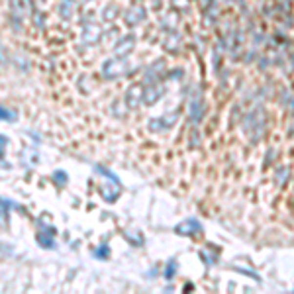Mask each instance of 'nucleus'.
Here are the masks:
<instances>
[{
	"mask_svg": "<svg viewBox=\"0 0 294 294\" xmlns=\"http://www.w3.org/2000/svg\"><path fill=\"white\" fill-rule=\"evenodd\" d=\"M143 88L141 86H129L127 92H126V104L131 108V106H137L139 100H143Z\"/></svg>",
	"mask_w": 294,
	"mask_h": 294,
	"instance_id": "nucleus-8",
	"label": "nucleus"
},
{
	"mask_svg": "<svg viewBox=\"0 0 294 294\" xmlns=\"http://www.w3.org/2000/svg\"><path fill=\"white\" fill-rule=\"evenodd\" d=\"M175 122H177V114H169V116H163V118H155V120H151L149 129H151V131L169 129V127L175 126Z\"/></svg>",
	"mask_w": 294,
	"mask_h": 294,
	"instance_id": "nucleus-5",
	"label": "nucleus"
},
{
	"mask_svg": "<svg viewBox=\"0 0 294 294\" xmlns=\"http://www.w3.org/2000/svg\"><path fill=\"white\" fill-rule=\"evenodd\" d=\"M53 235H55V230L53 228H43L38 231V241L43 245V247H51L53 245Z\"/></svg>",
	"mask_w": 294,
	"mask_h": 294,
	"instance_id": "nucleus-12",
	"label": "nucleus"
},
{
	"mask_svg": "<svg viewBox=\"0 0 294 294\" xmlns=\"http://www.w3.org/2000/svg\"><path fill=\"white\" fill-rule=\"evenodd\" d=\"M153 6H159V0H153Z\"/></svg>",
	"mask_w": 294,
	"mask_h": 294,
	"instance_id": "nucleus-22",
	"label": "nucleus"
},
{
	"mask_svg": "<svg viewBox=\"0 0 294 294\" xmlns=\"http://www.w3.org/2000/svg\"><path fill=\"white\" fill-rule=\"evenodd\" d=\"M100 36H102V28H100L98 24H94V22L84 24V28H83V42H84V43L94 45V43H98Z\"/></svg>",
	"mask_w": 294,
	"mask_h": 294,
	"instance_id": "nucleus-3",
	"label": "nucleus"
},
{
	"mask_svg": "<svg viewBox=\"0 0 294 294\" xmlns=\"http://www.w3.org/2000/svg\"><path fill=\"white\" fill-rule=\"evenodd\" d=\"M133 47H135V38H133V36H124V38L116 43L114 51H116L118 57H126Z\"/></svg>",
	"mask_w": 294,
	"mask_h": 294,
	"instance_id": "nucleus-6",
	"label": "nucleus"
},
{
	"mask_svg": "<svg viewBox=\"0 0 294 294\" xmlns=\"http://www.w3.org/2000/svg\"><path fill=\"white\" fill-rule=\"evenodd\" d=\"M53 181H57V185H59V187H65V183H67V175H65L63 171H55V173H53Z\"/></svg>",
	"mask_w": 294,
	"mask_h": 294,
	"instance_id": "nucleus-17",
	"label": "nucleus"
},
{
	"mask_svg": "<svg viewBox=\"0 0 294 294\" xmlns=\"http://www.w3.org/2000/svg\"><path fill=\"white\" fill-rule=\"evenodd\" d=\"M94 169H96V173L108 177V181H104V183L100 185V194H102V198L108 200V202H114V200L120 196V181H118V177H116L114 173H110L108 169L100 167V165H96Z\"/></svg>",
	"mask_w": 294,
	"mask_h": 294,
	"instance_id": "nucleus-1",
	"label": "nucleus"
},
{
	"mask_svg": "<svg viewBox=\"0 0 294 294\" xmlns=\"http://www.w3.org/2000/svg\"><path fill=\"white\" fill-rule=\"evenodd\" d=\"M177 233H181V235H200L202 233V224L196 222L194 218L185 220L177 226Z\"/></svg>",
	"mask_w": 294,
	"mask_h": 294,
	"instance_id": "nucleus-4",
	"label": "nucleus"
},
{
	"mask_svg": "<svg viewBox=\"0 0 294 294\" xmlns=\"http://www.w3.org/2000/svg\"><path fill=\"white\" fill-rule=\"evenodd\" d=\"M108 253H110V251H108V247H106V245H104V247H100V249L96 251V255H98V257H108Z\"/></svg>",
	"mask_w": 294,
	"mask_h": 294,
	"instance_id": "nucleus-19",
	"label": "nucleus"
},
{
	"mask_svg": "<svg viewBox=\"0 0 294 294\" xmlns=\"http://www.w3.org/2000/svg\"><path fill=\"white\" fill-rule=\"evenodd\" d=\"M143 18H145V12H143L139 6L129 8V10H126V14H124V20H126L127 26H137L139 22H143Z\"/></svg>",
	"mask_w": 294,
	"mask_h": 294,
	"instance_id": "nucleus-7",
	"label": "nucleus"
},
{
	"mask_svg": "<svg viewBox=\"0 0 294 294\" xmlns=\"http://www.w3.org/2000/svg\"><path fill=\"white\" fill-rule=\"evenodd\" d=\"M10 6H12V10H14V14L20 16V18L28 16L30 10H32L30 0H10Z\"/></svg>",
	"mask_w": 294,
	"mask_h": 294,
	"instance_id": "nucleus-9",
	"label": "nucleus"
},
{
	"mask_svg": "<svg viewBox=\"0 0 294 294\" xmlns=\"http://www.w3.org/2000/svg\"><path fill=\"white\" fill-rule=\"evenodd\" d=\"M38 161H40V155H38L34 149H24V153H22V163H24L28 169L36 167Z\"/></svg>",
	"mask_w": 294,
	"mask_h": 294,
	"instance_id": "nucleus-13",
	"label": "nucleus"
},
{
	"mask_svg": "<svg viewBox=\"0 0 294 294\" xmlns=\"http://www.w3.org/2000/svg\"><path fill=\"white\" fill-rule=\"evenodd\" d=\"M163 92H165V90H163V86H159V84L147 88V90L143 92V102H145V104H153V102H157V100L163 96Z\"/></svg>",
	"mask_w": 294,
	"mask_h": 294,
	"instance_id": "nucleus-10",
	"label": "nucleus"
},
{
	"mask_svg": "<svg viewBox=\"0 0 294 294\" xmlns=\"http://www.w3.org/2000/svg\"><path fill=\"white\" fill-rule=\"evenodd\" d=\"M75 14V2L73 0H61L59 2V16L63 20H71Z\"/></svg>",
	"mask_w": 294,
	"mask_h": 294,
	"instance_id": "nucleus-11",
	"label": "nucleus"
},
{
	"mask_svg": "<svg viewBox=\"0 0 294 294\" xmlns=\"http://www.w3.org/2000/svg\"><path fill=\"white\" fill-rule=\"evenodd\" d=\"M126 73V59L124 57H110L108 61H104L102 65V77L104 79H116L120 75Z\"/></svg>",
	"mask_w": 294,
	"mask_h": 294,
	"instance_id": "nucleus-2",
	"label": "nucleus"
},
{
	"mask_svg": "<svg viewBox=\"0 0 294 294\" xmlns=\"http://www.w3.org/2000/svg\"><path fill=\"white\" fill-rule=\"evenodd\" d=\"M177 273V261H169L165 267V278H173Z\"/></svg>",
	"mask_w": 294,
	"mask_h": 294,
	"instance_id": "nucleus-16",
	"label": "nucleus"
},
{
	"mask_svg": "<svg viewBox=\"0 0 294 294\" xmlns=\"http://www.w3.org/2000/svg\"><path fill=\"white\" fill-rule=\"evenodd\" d=\"M163 45H165V49H169V51H177V47L181 45L179 36H177V34H169V36H167V40L163 42Z\"/></svg>",
	"mask_w": 294,
	"mask_h": 294,
	"instance_id": "nucleus-14",
	"label": "nucleus"
},
{
	"mask_svg": "<svg viewBox=\"0 0 294 294\" xmlns=\"http://www.w3.org/2000/svg\"><path fill=\"white\" fill-rule=\"evenodd\" d=\"M290 104H292V106H290V110L294 112V98H292V102H290Z\"/></svg>",
	"mask_w": 294,
	"mask_h": 294,
	"instance_id": "nucleus-21",
	"label": "nucleus"
},
{
	"mask_svg": "<svg viewBox=\"0 0 294 294\" xmlns=\"http://www.w3.org/2000/svg\"><path fill=\"white\" fill-rule=\"evenodd\" d=\"M284 175H286V169H280V171H278V179H280L278 185H284Z\"/></svg>",
	"mask_w": 294,
	"mask_h": 294,
	"instance_id": "nucleus-20",
	"label": "nucleus"
},
{
	"mask_svg": "<svg viewBox=\"0 0 294 294\" xmlns=\"http://www.w3.org/2000/svg\"><path fill=\"white\" fill-rule=\"evenodd\" d=\"M190 116H192V120H194V122H198V120L202 118V102H200V100H198V102H192Z\"/></svg>",
	"mask_w": 294,
	"mask_h": 294,
	"instance_id": "nucleus-15",
	"label": "nucleus"
},
{
	"mask_svg": "<svg viewBox=\"0 0 294 294\" xmlns=\"http://www.w3.org/2000/svg\"><path fill=\"white\" fill-rule=\"evenodd\" d=\"M34 22H36V26L38 28H43V14H34Z\"/></svg>",
	"mask_w": 294,
	"mask_h": 294,
	"instance_id": "nucleus-18",
	"label": "nucleus"
}]
</instances>
